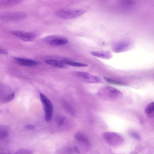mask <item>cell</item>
I'll list each match as a JSON object with an SVG mask.
<instances>
[{
    "mask_svg": "<svg viewBox=\"0 0 154 154\" xmlns=\"http://www.w3.org/2000/svg\"><path fill=\"white\" fill-rule=\"evenodd\" d=\"M145 113L150 114L154 112V101L151 102L145 107L144 110Z\"/></svg>",
    "mask_w": 154,
    "mask_h": 154,
    "instance_id": "e0dca14e",
    "label": "cell"
},
{
    "mask_svg": "<svg viewBox=\"0 0 154 154\" xmlns=\"http://www.w3.org/2000/svg\"><path fill=\"white\" fill-rule=\"evenodd\" d=\"M25 128L28 130H32L35 128V126L32 124H28L25 125Z\"/></svg>",
    "mask_w": 154,
    "mask_h": 154,
    "instance_id": "d4e9b609",
    "label": "cell"
},
{
    "mask_svg": "<svg viewBox=\"0 0 154 154\" xmlns=\"http://www.w3.org/2000/svg\"><path fill=\"white\" fill-rule=\"evenodd\" d=\"M65 108L66 110L71 115H74L75 113L73 108L69 104L65 103L64 105Z\"/></svg>",
    "mask_w": 154,
    "mask_h": 154,
    "instance_id": "603a6c76",
    "label": "cell"
},
{
    "mask_svg": "<svg viewBox=\"0 0 154 154\" xmlns=\"http://www.w3.org/2000/svg\"><path fill=\"white\" fill-rule=\"evenodd\" d=\"M13 58L18 64L23 66H32L39 64L38 62L32 60L17 57H14Z\"/></svg>",
    "mask_w": 154,
    "mask_h": 154,
    "instance_id": "8fae6325",
    "label": "cell"
},
{
    "mask_svg": "<svg viewBox=\"0 0 154 154\" xmlns=\"http://www.w3.org/2000/svg\"><path fill=\"white\" fill-rule=\"evenodd\" d=\"M75 138L78 142L87 149L90 146V143L87 137L82 132H78L75 135Z\"/></svg>",
    "mask_w": 154,
    "mask_h": 154,
    "instance_id": "9c48e42d",
    "label": "cell"
},
{
    "mask_svg": "<svg viewBox=\"0 0 154 154\" xmlns=\"http://www.w3.org/2000/svg\"><path fill=\"white\" fill-rule=\"evenodd\" d=\"M8 132L6 129H0V139H3L5 138L8 136Z\"/></svg>",
    "mask_w": 154,
    "mask_h": 154,
    "instance_id": "7402d4cb",
    "label": "cell"
},
{
    "mask_svg": "<svg viewBox=\"0 0 154 154\" xmlns=\"http://www.w3.org/2000/svg\"><path fill=\"white\" fill-rule=\"evenodd\" d=\"M43 42L53 45H60L67 43L68 39L64 36L57 35H52L45 37L42 39Z\"/></svg>",
    "mask_w": 154,
    "mask_h": 154,
    "instance_id": "8992f818",
    "label": "cell"
},
{
    "mask_svg": "<svg viewBox=\"0 0 154 154\" xmlns=\"http://www.w3.org/2000/svg\"><path fill=\"white\" fill-rule=\"evenodd\" d=\"M103 136L105 141L109 145L113 146H119L124 142L122 137L115 132H105L103 133Z\"/></svg>",
    "mask_w": 154,
    "mask_h": 154,
    "instance_id": "3957f363",
    "label": "cell"
},
{
    "mask_svg": "<svg viewBox=\"0 0 154 154\" xmlns=\"http://www.w3.org/2000/svg\"><path fill=\"white\" fill-rule=\"evenodd\" d=\"M45 62L48 64L58 68H63L66 66V64L63 62L62 61L48 59L45 60Z\"/></svg>",
    "mask_w": 154,
    "mask_h": 154,
    "instance_id": "4fadbf2b",
    "label": "cell"
},
{
    "mask_svg": "<svg viewBox=\"0 0 154 154\" xmlns=\"http://www.w3.org/2000/svg\"><path fill=\"white\" fill-rule=\"evenodd\" d=\"M77 76L85 82L91 83H97L101 82L100 79L98 76L91 75L84 72L76 73Z\"/></svg>",
    "mask_w": 154,
    "mask_h": 154,
    "instance_id": "ba28073f",
    "label": "cell"
},
{
    "mask_svg": "<svg viewBox=\"0 0 154 154\" xmlns=\"http://www.w3.org/2000/svg\"><path fill=\"white\" fill-rule=\"evenodd\" d=\"M62 61L65 64L74 66L83 67L88 66V65L86 63L77 62L70 60H65Z\"/></svg>",
    "mask_w": 154,
    "mask_h": 154,
    "instance_id": "9a60e30c",
    "label": "cell"
},
{
    "mask_svg": "<svg viewBox=\"0 0 154 154\" xmlns=\"http://www.w3.org/2000/svg\"><path fill=\"white\" fill-rule=\"evenodd\" d=\"M86 10L83 9H61L57 10L56 15L58 17L64 19L75 18L84 14Z\"/></svg>",
    "mask_w": 154,
    "mask_h": 154,
    "instance_id": "7a4b0ae2",
    "label": "cell"
},
{
    "mask_svg": "<svg viewBox=\"0 0 154 154\" xmlns=\"http://www.w3.org/2000/svg\"><path fill=\"white\" fill-rule=\"evenodd\" d=\"M57 124L59 125H62L65 124L66 122V118L63 116L59 115L57 116L56 119Z\"/></svg>",
    "mask_w": 154,
    "mask_h": 154,
    "instance_id": "ac0fdd59",
    "label": "cell"
},
{
    "mask_svg": "<svg viewBox=\"0 0 154 154\" xmlns=\"http://www.w3.org/2000/svg\"><path fill=\"white\" fill-rule=\"evenodd\" d=\"M15 154H29L32 153V151L28 149H18L15 153Z\"/></svg>",
    "mask_w": 154,
    "mask_h": 154,
    "instance_id": "44dd1931",
    "label": "cell"
},
{
    "mask_svg": "<svg viewBox=\"0 0 154 154\" xmlns=\"http://www.w3.org/2000/svg\"><path fill=\"white\" fill-rule=\"evenodd\" d=\"M129 134L131 137L136 140H140L141 139L140 135L138 133L135 131H130Z\"/></svg>",
    "mask_w": 154,
    "mask_h": 154,
    "instance_id": "ffe728a7",
    "label": "cell"
},
{
    "mask_svg": "<svg viewBox=\"0 0 154 154\" xmlns=\"http://www.w3.org/2000/svg\"><path fill=\"white\" fill-rule=\"evenodd\" d=\"M15 94L14 93H11L8 95L4 100V103L9 102L11 101L14 97Z\"/></svg>",
    "mask_w": 154,
    "mask_h": 154,
    "instance_id": "cb8c5ba5",
    "label": "cell"
},
{
    "mask_svg": "<svg viewBox=\"0 0 154 154\" xmlns=\"http://www.w3.org/2000/svg\"><path fill=\"white\" fill-rule=\"evenodd\" d=\"M27 14L23 12H12L2 13L0 19L5 21H15L22 20L27 17Z\"/></svg>",
    "mask_w": 154,
    "mask_h": 154,
    "instance_id": "277c9868",
    "label": "cell"
},
{
    "mask_svg": "<svg viewBox=\"0 0 154 154\" xmlns=\"http://www.w3.org/2000/svg\"><path fill=\"white\" fill-rule=\"evenodd\" d=\"M8 53V51L4 49H0V54H6Z\"/></svg>",
    "mask_w": 154,
    "mask_h": 154,
    "instance_id": "484cf974",
    "label": "cell"
},
{
    "mask_svg": "<svg viewBox=\"0 0 154 154\" xmlns=\"http://www.w3.org/2000/svg\"><path fill=\"white\" fill-rule=\"evenodd\" d=\"M129 44L126 42H120L115 45L112 48V51L115 53L123 52L128 49L129 47Z\"/></svg>",
    "mask_w": 154,
    "mask_h": 154,
    "instance_id": "7c38bea8",
    "label": "cell"
},
{
    "mask_svg": "<svg viewBox=\"0 0 154 154\" xmlns=\"http://www.w3.org/2000/svg\"><path fill=\"white\" fill-rule=\"evenodd\" d=\"M91 55L99 58L109 59L112 57V52L108 51H93L91 52Z\"/></svg>",
    "mask_w": 154,
    "mask_h": 154,
    "instance_id": "30bf717a",
    "label": "cell"
},
{
    "mask_svg": "<svg viewBox=\"0 0 154 154\" xmlns=\"http://www.w3.org/2000/svg\"><path fill=\"white\" fill-rule=\"evenodd\" d=\"M11 33L13 35L25 42L32 41L34 40L37 36V34L34 32L20 31H13Z\"/></svg>",
    "mask_w": 154,
    "mask_h": 154,
    "instance_id": "52a82bcc",
    "label": "cell"
},
{
    "mask_svg": "<svg viewBox=\"0 0 154 154\" xmlns=\"http://www.w3.org/2000/svg\"><path fill=\"white\" fill-rule=\"evenodd\" d=\"M104 79L107 82L111 84L121 85H124L123 83L118 80L112 79L107 77H104Z\"/></svg>",
    "mask_w": 154,
    "mask_h": 154,
    "instance_id": "d6986e66",
    "label": "cell"
},
{
    "mask_svg": "<svg viewBox=\"0 0 154 154\" xmlns=\"http://www.w3.org/2000/svg\"><path fill=\"white\" fill-rule=\"evenodd\" d=\"M24 0H2L1 3L5 6H11L16 5Z\"/></svg>",
    "mask_w": 154,
    "mask_h": 154,
    "instance_id": "2e32d148",
    "label": "cell"
},
{
    "mask_svg": "<svg viewBox=\"0 0 154 154\" xmlns=\"http://www.w3.org/2000/svg\"><path fill=\"white\" fill-rule=\"evenodd\" d=\"M40 97L43 105L45 110V117L46 121H50L52 117L53 113V107L50 100L44 94L40 93Z\"/></svg>",
    "mask_w": 154,
    "mask_h": 154,
    "instance_id": "5b68a950",
    "label": "cell"
},
{
    "mask_svg": "<svg viewBox=\"0 0 154 154\" xmlns=\"http://www.w3.org/2000/svg\"><path fill=\"white\" fill-rule=\"evenodd\" d=\"M122 94L120 90L109 86L102 87L97 93V96L100 99L109 101L117 100L122 97Z\"/></svg>",
    "mask_w": 154,
    "mask_h": 154,
    "instance_id": "6da1fadb",
    "label": "cell"
},
{
    "mask_svg": "<svg viewBox=\"0 0 154 154\" xmlns=\"http://www.w3.org/2000/svg\"><path fill=\"white\" fill-rule=\"evenodd\" d=\"M118 3L125 7H131L135 5V2L134 0H118Z\"/></svg>",
    "mask_w": 154,
    "mask_h": 154,
    "instance_id": "5bb4252c",
    "label": "cell"
}]
</instances>
